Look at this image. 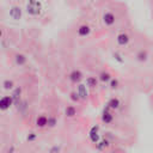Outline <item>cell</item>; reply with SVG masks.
Returning a JSON list of instances; mask_svg holds the SVG:
<instances>
[{
    "label": "cell",
    "mask_w": 153,
    "mask_h": 153,
    "mask_svg": "<svg viewBox=\"0 0 153 153\" xmlns=\"http://www.w3.org/2000/svg\"><path fill=\"white\" fill-rule=\"evenodd\" d=\"M75 33L79 38H87L90 37V35L92 33V26L84 22V23H80L78 26H76V30H75Z\"/></svg>",
    "instance_id": "5"
},
{
    "label": "cell",
    "mask_w": 153,
    "mask_h": 153,
    "mask_svg": "<svg viewBox=\"0 0 153 153\" xmlns=\"http://www.w3.org/2000/svg\"><path fill=\"white\" fill-rule=\"evenodd\" d=\"M73 153H78V152H73Z\"/></svg>",
    "instance_id": "30"
},
{
    "label": "cell",
    "mask_w": 153,
    "mask_h": 153,
    "mask_svg": "<svg viewBox=\"0 0 153 153\" xmlns=\"http://www.w3.org/2000/svg\"><path fill=\"white\" fill-rule=\"evenodd\" d=\"M13 60H14L16 66H18V67H23L27 63V56L23 53H16L13 56Z\"/></svg>",
    "instance_id": "18"
},
{
    "label": "cell",
    "mask_w": 153,
    "mask_h": 153,
    "mask_svg": "<svg viewBox=\"0 0 153 153\" xmlns=\"http://www.w3.org/2000/svg\"><path fill=\"white\" fill-rule=\"evenodd\" d=\"M6 153H16V147H14L13 145H11V146H10V147L7 148Z\"/></svg>",
    "instance_id": "27"
},
{
    "label": "cell",
    "mask_w": 153,
    "mask_h": 153,
    "mask_svg": "<svg viewBox=\"0 0 153 153\" xmlns=\"http://www.w3.org/2000/svg\"><path fill=\"white\" fill-rule=\"evenodd\" d=\"M149 59H151V53L146 48H141L136 50V53L134 54V60L137 63H146L149 61Z\"/></svg>",
    "instance_id": "7"
},
{
    "label": "cell",
    "mask_w": 153,
    "mask_h": 153,
    "mask_svg": "<svg viewBox=\"0 0 153 153\" xmlns=\"http://www.w3.org/2000/svg\"><path fill=\"white\" fill-rule=\"evenodd\" d=\"M0 81H1V76H0Z\"/></svg>",
    "instance_id": "29"
},
{
    "label": "cell",
    "mask_w": 153,
    "mask_h": 153,
    "mask_svg": "<svg viewBox=\"0 0 153 153\" xmlns=\"http://www.w3.org/2000/svg\"><path fill=\"white\" fill-rule=\"evenodd\" d=\"M116 45L120 48H127L131 42V36L127 31H120L115 36Z\"/></svg>",
    "instance_id": "3"
},
{
    "label": "cell",
    "mask_w": 153,
    "mask_h": 153,
    "mask_svg": "<svg viewBox=\"0 0 153 153\" xmlns=\"http://www.w3.org/2000/svg\"><path fill=\"white\" fill-rule=\"evenodd\" d=\"M111 146V141L108 137H102L96 142V149L99 152H104L106 151L109 147Z\"/></svg>",
    "instance_id": "16"
},
{
    "label": "cell",
    "mask_w": 153,
    "mask_h": 153,
    "mask_svg": "<svg viewBox=\"0 0 153 153\" xmlns=\"http://www.w3.org/2000/svg\"><path fill=\"white\" fill-rule=\"evenodd\" d=\"M22 94H23V88H22V86H16V87L11 91V97H12V99H13V105H14V106L22 100Z\"/></svg>",
    "instance_id": "17"
},
{
    "label": "cell",
    "mask_w": 153,
    "mask_h": 153,
    "mask_svg": "<svg viewBox=\"0 0 153 153\" xmlns=\"http://www.w3.org/2000/svg\"><path fill=\"white\" fill-rule=\"evenodd\" d=\"M120 86H121V81H120V79L116 78V76H112L111 80L108 82V87H109L111 91H116V90H118Z\"/></svg>",
    "instance_id": "20"
},
{
    "label": "cell",
    "mask_w": 153,
    "mask_h": 153,
    "mask_svg": "<svg viewBox=\"0 0 153 153\" xmlns=\"http://www.w3.org/2000/svg\"><path fill=\"white\" fill-rule=\"evenodd\" d=\"M88 137H90V140L93 142V143H96L100 137H99V127L98 126H93L91 129H90V131H88Z\"/></svg>",
    "instance_id": "19"
},
{
    "label": "cell",
    "mask_w": 153,
    "mask_h": 153,
    "mask_svg": "<svg viewBox=\"0 0 153 153\" xmlns=\"http://www.w3.org/2000/svg\"><path fill=\"white\" fill-rule=\"evenodd\" d=\"M37 139H38V134H37L36 131H30V133L26 135V137H25V140H26L27 142H35Z\"/></svg>",
    "instance_id": "24"
},
{
    "label": "cell",
    "mask_w": 153,
    "mask_h": 153,
    "mask_svg": "<svg viewBox=\"0 0 153 153\" xmlns=\"http://www.w3.org/2000/svg\"><path fill=\"white\" fill-rule=\"evenodd\" d=\"M82 82L87 86V88H88L90 91L97 90V88L99 87V85H100V82H99L97 75H87V76L84 78V81H82Z\"/></svg>",
    "instance_id": "10"
},
{
    "label": "cell",
    "mask_w": 153,
    "mask_h": 153,
    "mask_svg": "<svg viewBox=\"0 0 153 153\" xmlns=\"http://www.w3.org/2000/svg\"><path fill=\"white\" fill-rule=\"evenodd\" d=\"M35 127L37 129H45V128H48V115L39 114L35 118Z\"/></svg>",
    "instance_id": "14"
},
{
    "label": "cell",
    "mask_w": 153,
    "mask_h": 153,
    "mask_svg": "<svg viewBox=\"0 0 153 153\" xmlns=\"http://www.w3.org/2000/svg\"><path fill=\"white\" fill-rule=\"evenodd\" d=\"M24 11L31 18H39L44 12V5L42 0H26Z\"/></svg>",
    "instance_id": "1"
},
{
    "label": "cell",
    "mask_w": 153,
    "mask_h": 153,
    "mask_svg": "<svg viewBox=\"0 0 153 153\" xmlns=\"http://www.w3.org/2000/svg\"><path fill=\"white\" fill-rule=\"evenodd\" d=\"M61 151H62L61 145H53L51 147H49L48 153H61Z\"/></svg>",
    "instance_id": "25"
},
{
    "label": "cell",
    "mask_w": 153,
    "mask_h": 153,
    "mask_svg": "<svg viewBox=\"0 0 153 153\" xmlns=\"http://www.w3.org/2000/svg\"><path fill=\"white\" fill-rule=\"evenodd\" d=\"M122 105H123V102H122V99H121L118 96H112V97H110V98L108 99L106 104H105V106H106L108 109L112 110V111L120 110Z\"/></svg>",
    "instance_id": "8"
},
{
    "label": "cell",
    "mask_w": 153,
    "mask_h": 153,
    "mask_svg": "<svg viewBox=\"0 0 153 153\" xmlns=\"http://www.w3.org/2000/svg\"><path fill=\"white\" fill-rule=\"evenodd\" d=\"M112 56H114V59H115L116 61H118L120 63H123V62H124V59H122V54H120L117 50L112 51Z\"/></svg>",
    "instance_id": "26"
},
{
    "label": "cell",
    "mask_w": 153,
    "mask_h": 153,
    "mask_svg": "<svg viewBox=\"0 0 153 153\" xmlns=\"http://www.w3.org/2000/svg\"><path fill=\"white\" fill-rule=\"evenodd\" d=\"M112 76H114L112 73H111L110 71H108V69H102V71L98 73V75H97L99 82L103 84V85H108V82L111 80Z\"/></svg>",
    "instance_id": "15"
},
{
    "label": "cell",
    "mask_w": 153,
    "mask_h": 153,
    "mask_svg": "<svg viewBox=\"0 0 153 153\" xmlns=\"http://www.w3.org/2000/svg\"><path fill=\"white\" fill-rule=\"evenodd\" d=\"M78 114H79V109L76 108L75 104H72L71 103V104L66 105L65 109H63V115H65L66 118H69V120L75 118L78 116Z\"/></svg>",
    "instance_id": "12"
},
{
    "label": "cell",
    "mask_w": 153,
    "mask_h": 153,
    "mask_svg": "<svg viewBox=\"0 0 153 153\" xmlns=\"http://www.w3.org/2000/svg\"><path fill=\"white\" fill-rule=\"evenodd\" d=\"M117 22V14L112 10H104L100 16V23L104 27H112Z\"/></svg>",
    "instance_id": "2"
},
{
    "label": "cell",
    "mask_w": 153,
    "mask_h": 153,
    "mask_svg": "<svg viewBox=\"0 0 153 153\" xmlns=\"http://www.w3.org/2000/svg\"><path fill=\"white\" fill-rule=\"evenodd\" d=\"M1 86H2V88L6 90V91H12V90L16 87V84H14V81H13L12 79H5V80L1 82Z\"/></svg>",
    "instance_id": "22"
},
{
    "label": "cell",
    "mask_w": 153,
    "mask_h": 153,
    "mask_svg": "<svg viewBox=\"0 0 153 153\" xmlns=\"http://www.w3.org/2000/svg\"><path fill=\"white\" fill-rule=\"evenodd\" d=\"M75 91H76V93L79 94L81 102H87V100L90 99V92H91V91L87 88V86H86L84 82H79V84H76V88H75Z\"/></svg>",
    "instance_id": "9"
},
{
    "label": "cell",
    "mask_w": 153,
    "mask_h": 153,
    "mask_svg": "<svg viewBox=\"0 0 153 153\" xmlns=\"http://www.w3.org/2000/svg\"><path fill=\"white\" fill-rule=\"evenodd\" d=\"M114 121H115V111L104 106V109L100 114V122L105 126H110L114 123Z\"/></svg>",
    "instance_id": "6"
},
{
    "label": "cell",
    "mask_w": 153,
    "mask_h": 153,
    "mask_svg": "<svg viewBox=\"0 0 153 153\" xmlns=\"http://www.w3.org/2000/svg\"><path fill=\"white\" fill-rule=\"evenodd\" d=\"M4 37V29L2 27H0V39Z\"/></svg>",
    "instance_id": "28"
},
{
    "label": "cell",
    "mask_w": 153,
    "mask_h": 153,
    "mask_svg": "<svg viewBox=\"0 0 153 153\" xmlns=\"http://www.w3.org/2000/svg\"><path fill=\"white\" fill-rule=\"evenodd\" d=\"M68 98H69V100H71V103L72 104H80V103H82L81 102V99H80V97H79V94L76 93V91L75 90H73V91H71L69 92V94H68Z\"/></svg>",
    "instance_id": "21"
},
{
    "label": "cell",
    "mask_w": 153,
    "mask_h": 153,
    "mask_svg": "<svg viewBox=\"0 0 153 153\" xmlns=\"http://www.w3.org/2000/svg\"><path fill=\"white\" fill-rule=\"evenodd\" d=\"M13 106V99L11 94L0 97V111H7Z\"/></svg>",
    "instance_id": "13"
},
{
    "label": "cell",
    "mask_w": 153,
    "mask_h": 153,
    "mask_svg": "<svg viewBox=\"0 0 153 153\" xmlns=\"http://www.w3.org/2000/svg\"><path fill=\"white\" fill-rule=\"evenodd\" d=\"M84 78H85V74L82 73L81 69L79 68H73L72 71H69V73L67 74V79L71 84L73 85H76L79 82H82L84 81Z\"/></svg>",
    "instance_id": "4"
},
{
    "label": "cell",
    "mask_w": 153,
    "mask_h": 153,
    "mask_svg": "<svg viewBox=\"0 0 153 153\" xmlns=\"http://www.w3.org/2000/svg\"><path fill=\"white\" fill-rule=\"evenodd\" d=\"M8 16L12 20H20L23 18V8L19 5H12L8 10Z\"/></svg>",
    "instance_id": "11"
},
{
    "label": "cell",
    "mask_w": 153,
    "mask_h": 153,
    "mask_svg": "<svg viewBox=\"0 0 153 153\" xmlns=\"http://www.w3.org/2000/svg\"><path fill=\"white\" fill-rule=\"evenodd\" d=\"M57 122H59L57 116H55V115H48V128L49 129L56 128L57 127Z\"/></svg>",
    "instance_id": "23"
}]
</instances>
